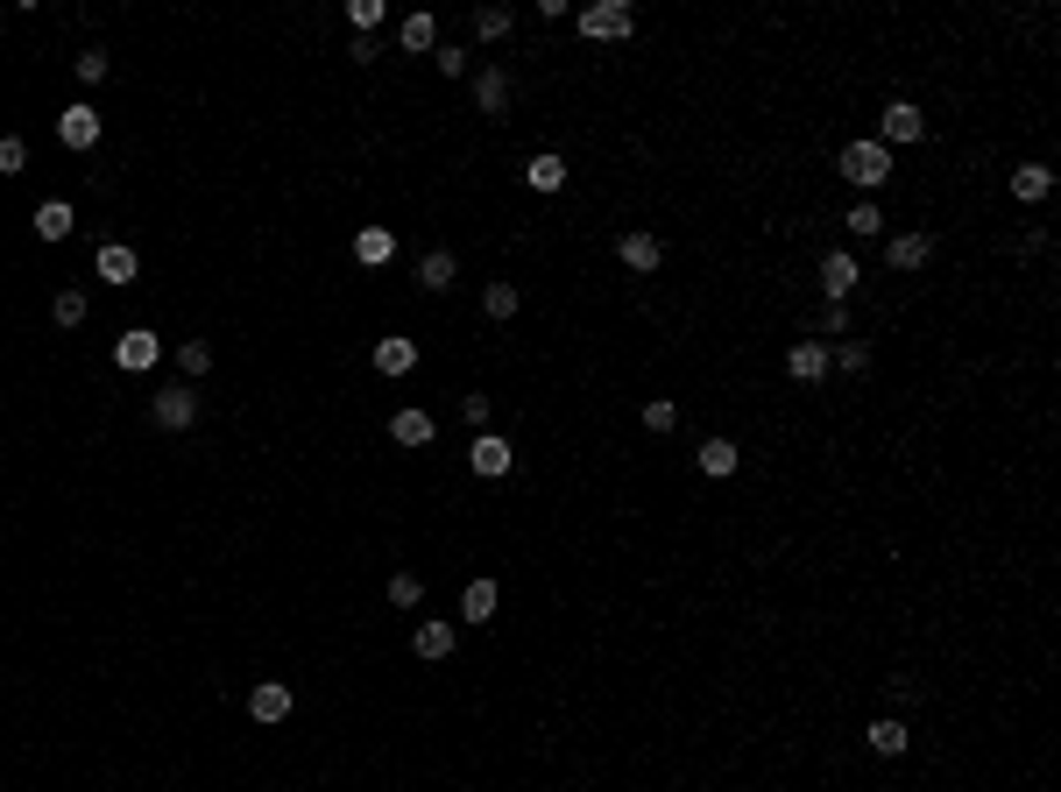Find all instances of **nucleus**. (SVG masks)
Returning <instances> with one entry per match:
<instances>
[{"mask_svg":"<svg viewBox=\"0 0 1061 792\" xmlns=\"http://www.w3.org/2000/svg\"><path fill=\"white\" fill-rule=\"evenodd\" d=\"M468 460H474V474H488V482H496V474H510V460H517V453H510V439H503V432H482Z\"/></svg>","mask_w":1061,"mask_h":792,"instance_id":"12","label":"nucleus"},{"mask_svg":"<svg viewBox=\"0 0 1061 792\" xmlns=\"http://www.w3.org/2000/svg\"><path fill=\"white\" fill-rule=\"evenodd\" d=\"M453 276H460V262L446 256V248H432V256L417 262V283H425V291H453Z\"/></svg>","mask_w":1061,"mask_h":792,"instance_id":"24","label":"nucleus"},{"mask_svg":"<svg viewBox=\"0 0 1061 792\" xmlns=\"http://www.w3.org/2000/svg\"><path fill=\"white\" fill-rule=\"evenodd\" d=\"M460 411H468V425H474V432H488V397H468Z\"/></svg>","mask_w":1061,"mask_h":792,"instance_id":"40","label":"nucleus"},{"mask_svg":"<svg viewBox=\"0 0 1061 792\" xmlns=\"http://www.w3.org/2000/svg\"><path fill=\"white\" fill-rule=\"evenodd\" d=\"M156 362H163V340L149 333V326H128V333L114 340V368H128V376H149Z\"/></svg>","mask_w":1061,"mask_h":792,"instance_id":"4","label":"nucleus"},{"mask_svg":"<svg viewBox=\"0 0 1061 792\" xmlns=\"http://www.w3.org/2000/svg\"><path fill=\"white\" fill-rule=\"evenodd\" d=\"M71 227H79V213H71L64 199H43L36 205V241H64Z\"/></svg>","mask_w":1061,"mask_h":792,"instance_id":"18","label":"nucleus"},{"mask_svg":"<svg viewBox=\"0 0 1061 792\" xmlns=\"http://www.w3.org/2000/svg\"><path fill=\"white\" fill-rule=\"evenodd\" d=\"M347 22H354V28H362V36H368V28L382 22V0H347Z\"/></svg>","mask_w":1061,"mask_h":792,"instance_id":"37","label":"nucleus"},{"mask_svg":"<svg viewBox=\"0 0 1061 792\" xmlns=\"http://www.w3.org/2000/svg\"><path fill=\"white\" fill-rule=\"evenodd\" d=\"M517 305H524V297H517V283H488V291H482V311H488V319H517Z\"/></svg>","mask_w":1061,"mask_h":792,"instance_id":"27","label":"nucleus"},{"mask_svg":"<svg viewBox=\"0 0 1061 792\" xmlns=\"http://www.w3.org/2000/svg\"><path fill=\"white\" fill-rule=\"evenodd\" d=\"M857 283H863V269H857L849 248H828V256H821V291H828V305H849Z\"/></svg>","mask_w":1061,"mask_h":792,"instance_id":"5","label":"nucleus"},{"mask_svg":"<svg viewBox=\"0 0 1061 792\" xmlns=\"http://www.w3.org/2000/svg\"><path fill=\"white\" fill-rule=\"evenodd\" d=\"M291 708H297V694L283 679H256V694H248V714H256V722H291Z\"/></svg>","mask_w":1061,"mask_h":792,"instance_id":"6","label":"nucleus"},{"mask_svg":"<svg viewBox=\"0 0 1061 792\" xmlns=\"http://www.w3.org/2000/svg\"><path fill=\"white\" fill-rule=\"evenodd\" d=\"M828 362L842 368V376H863V368H871V347H857V340H842V347H828Z\"/></svg>","mask_w":1061,"mask_h":792,"instance_id":"32","label":"nucleus"},{"mask_svg":"<svg viewBox=\"0 0 1061 792\" xmlns=\"http://www.w3.org/2000/svg\"><path fill=\"white\" fill-rule=\"evenodd\" d=\"M863 743H871L877 757H906V722L899 714H877V722L863 729Z\"/></svg>","mask_w":1061,"mask_h":792,"instance_id":"19","label":"nucleus"},{"mask_svg":"<svg viewBox=\"0 0 1061 792\" xmlns=\"http://www.w3.org/2000/svg\"><path fill=\"white\" fill-rule=\"evenodd\" d=\"M842 177L849 185H863V191H877L892 177V149H877V142H849L842 149Z\"/></svg>","mask_w":1061,"mask_h":792,"instance_id":"3","label":"nucleus"},{"mask_svg":"<svg viewBox=\"0 0 1061 792\" xmlns=\"http://www.w3.org/2000/svg\"><path fill=\"white\" fill-rule=\"evenodd\" d=\"M432 64H439V79H468V50H453V43H439Z\"/></svg>","mask_w":1061,"mask_h":792,"instance_id":"36","label":"nucleus"},{"mask_svg":"<svg viewBox=\"0 0 1061 792\" xmlns=\"http://www.w3.org/2000/svg\"><path fill=\"white\" fill-rule=\"evenodd\" d=\"M107 71H114V64H107V50H79V79H85V85H99Z\"/></svg>","mask_w":1061,"mask_h":792,"instance_id":"38","label":"nucleus"},{"mask_svg":"<svg viewBox=\"0 0 1061 792\" xmlns=\"http://www.w3.org/2000/svg\"><path fill=\"white\" fill-rule=\"evenodd\" d=\"M411 651L417 659H453V623H417Z\"/></svg>","mask_w":1061,"mask_h":792,"instance_id":"23","label":"nucleus"},{"mask_svg":"<svg viewBox=\"0 0 1061 792\" xmlns=\"http://www.w3.org/2000/svg\"><path fill=\"white\" fill-rule=\"evenodd\" d=\"M376 368H382V376H411V368H417V340H403V333L376 340Z\"/></svg>","mask_w":1061,"mask_h":792,"instance_id":"17","label":"nucleus"},{"mask_svg":"<svg viewBox=\"0 0 1061 792\" xmlns=\"http://www.w3.org/2000/svg\"><path fill=\"white\" fill-rule=\"evenodd\" d=\"M928 134V114L913 107V99H892L885 114H877V149H906V142H920Z\"/></svg>","mask_w":1061,"mask_h":792,"instance_id":"2","label":"nucleus"},{"mask_svg":"<svg viewBox=\"0 0 1061 792\" xmlns=\"http://www.w3.org/2000/svg\"><path fill=\"white\" fill-rule=\"evenodd\" d=\"M645 425L651 432H672V425H680V403H672V397H651L645 403Z\"/></svg>","mask_w":1061,"mask_h":792,"instance_id":"35","label":"nucleus"},{"mask_svg":"<svg viewBox=\"0 0 1061 792\" xmlns=\"http://www.w3.org/2000/svg\"><path fill=\"white\" fill-rule=\"evenodd\" d=\"M630 28H637L630 0H594V8H580V36H594V43H616V36H630Z\"/></svg>","mask_w":1061,"mask_h":792,"instance_id":"1","label":"nucleus"},{"mask_svg":"<svg viewBox=\"0 0 1061 792\" xmlns=\"http://www.w3.org/2000/svg\"><path fill=\"white\" fill-rule=\"evenodd\" d=\"M134 269H142V262H134V248H121V241H107V248L93 256V276L114 283V291H121V283H134Z\"/></svg>","mask_w":1061,"mask_h":792,"instance_id":"13","label":"nucleus"},{"mask_svg":"<svg viewBox=\"0 0 1061 792\" xmlns=\"http://www.w3.org/2000/svg\"><path fill=\"white\" fill-rule=\"evenodd\" d=\"M828 347H821V340H793V347H786V376H793V382H821V376H828Z\"/></svg>","mask_w":1061,"mask_h":792,"instance_id":"8","label":"nucleus"},{"mask_svg":"<svg viewBox=\"0 0 1061 792\" xmlns=\"http://www.w3.org/2000/svg\"><path fill=\"white\" fill-rule=\"evenodd\" d=\"M524 185L531 191H566V156L559 149H538V156L524 163Z\"/></svg>","mask_w":1061,"mask_h":792,"instance_id":"14","label":"nucleus"},{"mask_svg":"<svg viewBox=\"0 0 1061 792\" xmlns=\"http://www.w3.org/2000/svg\"><path fill=\"white\" fill-rule=\"evenodd\" d=\"M510 22H517L510 8H474V36H482V43H503V36H510Z\"/></svg>","mask_w":1061,"mask_h":792,"instance_id":"28","label":"nucleus"},{"mask_svg":"<svg viewBox=\"0 0 1061 792\" xmlns=\"http://www.w3.org/2000/svg\"><path fill=\"white\" fill-rule=\"evenodd\" d=\"M390 256H397V234H390V227H362V234H354V262L382 269Z\"/></svg>","mask_w":1061,"mask_h":792,"instance_id":"20","label":"nucleus"},{"mask_svg":"<svg viewBox=\"0 0 1061 792\" xmlns=\"http://www.w3.org/2000/svg\"><path fill=\"white\" fill-rule=\"evenodd\" d=\"M149 417H156L163 432H185L191 417H199V397H191V390H163V397H149Z\"/></svg>","mask_w":1061,"mask_h":792,"instance_id":"9","label":"nucleus"},{"mask_svg":"<svg viewBox=\"0 0 1061 792\" xmlns=\"http://www.w3.org/2000/svg\"><path fill=\"white\" fill-rule=\"evenodd\" d=\"M928 256H934V234H920V227H906V234H892V241H885V262L892 269H920Z\"/></svg>","mask_w":1061,"mask_h":792,"instance_id":"11","label":"nucleus"},{"mask_svg":"<svg viewBox=\"0 0 1061 792\" xmlns=\"http://www.w3.org/2000/svg\"><path fill=\"white\" fill-rule=\"evenodd\" d=\"M28 170V142L22 134H0V177H22Z\"/></svg>","mask_w":1061,"mask_h":792,"instance_id":"31","label":"nucleus"},{"mask_svg":"<svg viewBox=\"0 0 1061 792\" xmlns=\"http://www.w3.org/2000/svg\"><path fill=\"white\" fill-rule=\"evenodd\" d=\"M1048 191H1054V170H1048V163H1019V170H1012V199H1019V205H1040Z\"/></svg>","mask_w":1061,"mask_h":792,"instance_id":"16","label":"nucleus"},{"mask_svg":"<svg viewBox=\"0 0 1061 792\" xmlns=\"http://www.w3.org/2000/svg\"><path fill=\"white\" fill-rule=\"evenodd\" d=\"M496 602H503L496 580H468V594H460V623H488V616H496Z\"/></svg>","mask_w":1061,"mask_h":792,"instance_id":"22","label":"nucleus"},{"mask_svg":"<svg viewBox=\"0 0 1061 792\" xmlns=\"http://www.w3.org/2000/svg\"><path fill=\"white\" fill-rule=\"evenodd\" d=\"M821 333L842 340V333H849V305H828V311H821Z\"/></svg>","mask_w":1061,"mask_h":792,"instance_id":"39","label":"nucleus"},{"mask_svg":"<svg viewBox=\"0 0 1061 792\" xmlns=\"http://www.w3.org/2000/svg\"><path fill=\"white\" fill-rule=\"evenodd\" d=\"M57 142H64V149H93L99 142V114L85 107V99H79V107H64V114H57Z\"/></svg>","mask_w":1061,"mask_h":792,"instance_id":"10","label":"nucleus"},{"mask_svg":"<svg viewBox=\"0 0 1061 792\" xmlns=\"http://www.w3.org/2000/svg\"><path fill=\"white\" fill-rule=\"evenodd\" d=\"M177 368H185V376H205V368H213V347H205V340H177Z\"/></svg>","mask_w":1061,"mask_h":792,"instance_id":"30","label":"nucleus"},{"mask_svg":"<svg viewBox=\"0 0 1061 792\" xmlns=\"http://www.w3.org/2000/svg\"><path fill=\"white\" fill-rule=\"evenodd\" d=\"M700 474L729 482V474H736V439H708V446H700Z\"/></svg>","mask_w":1061,"mask_h":792,"instance_id":"26","label":"nucleus"},{"mask_svg":"<svg viewBox=\"0 0 1061 792\" xmlns=\"http://www.w3.org/2000/svg\"><path fill=\"white\" fill-rule=\"evenodd\" d=\"M849 234H863V241H871V234H885V213H877L871 199H863V205H849Z\"/></svg>","mask_w":1061,"mask_h":792,"instance_id":"34","label":"nucleus"},{"mask_svg":"<svg viewBox=\"0 0 1061 792\" xmlns=\"http://www.w3.org/2000/svg\"><path fill=\"white\" fill-rule=\"evenodd\" d=\"M474 107H482V114H503V107H510V71H503V64L474 71Z\"/></svg>","mask_w":1061,"mask_h":792,"instance_id":"15","label":"nucleus"},{"mask_svg":"<svg viewBox=\"0 0 1061 792\" xmlns=\"http://www.w3.org/2000/svg\"><path fill=\"white\" fill-rule=\"evenodd\" d=\"M390 439L397 446H432V417L425 411H397L390 417Z\"/></svg>","mask_w":1061,"mask_h":792,"instance_id":"25","label":"nucleus"},{"mask_svg":"<svg viewBox=\"0 0 1061 792\" xmlns=\"http://www.w3.org/2000/svg\"><path fill=\"white\" fill-rule=\"evenodd\" d=\"M85 311H93V305H85V291H57L50 319H57V326H85Z\"/></svg>","mask_w":1061,"mask_h":792,"instance_id":"29","label":"nucleus"},{"mask_svg":"<svg viewBox=\"0 0 1061 792\" xmlns=\"http://www.w3.org/2000/svg\"><path fill=\"white\" fill-rule=\"evenodd\" d=\"M616 256H623V269H637V276H651V269L665 262V248H659V234H645V227H630L616 241Z\"/></svg>","mask_w":1061,"mask_h":792,"instance_id":"7","label":"nucleus"},{"mask_svg":"<svg viewBox=\"0 0 1061 792\" xmlns=\"http://www.w3.org/2000/svg\"><path fill=\"white\" fill-rule=\"evenodd\" d=\"M397 43H403V50H439V22H432L425 8L403 14V22H397Z\"/></svg>","mask_w":1061,"mask_h":792,"instance_id":"21","label":"nucleus"},{"mask_svg":"<svg viewBox=\"0 0 1061 792\" xmlns=\"http://www.w3.org/2000/svg\"><path fill=\"white\" fill-rule=\"evenodd\" d=\"M390 602L397 608H417V602H425V580H417V574H390Z\"/></svg>","mask_w":1061,"mask_h":792,"instance_id":"33","label":"nucleus"}]
</instances>
